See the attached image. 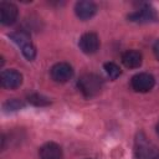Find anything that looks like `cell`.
Listing matches in <instances>:
<instances>
[{"label": "cell", "mask_w": 159, "mask_h": 159, "mask_svg": "<svg viewBox=\"0 0 159 159\" xmlns=\"http://www.w3.org/2000/svg\"><path fill=\"white\" fill-rule=\"evenodd\" d=\"M22 83V76L16 70H5L1 72V84L4 88L15 89Z\"/></svg>", "instance_id": "cell-8"}, {"label": "cell", "mask_w": 159, "mask_h": 159, "mask_svg": "<svg viewBox=\"0 0 159 159\" xmlns=\"http://www.w3.org/2000/svg\"><path fill=\"white\" fill-rule=\"evenodd\" d=\"M10 37H11V40H12L15 43H17V45H19L21 48H22L24 46H26V45L31 43L30 35H29L26 31H22V30L12 32V34L10 35Z\"/></svg>", "instance_id": "cell-12"}, {"label": "cell", "mask_w": 159, "mask_h": 159, "mask_svg": "<svg viewBox=\"0 0 159 159\" xmlns=\"http://www.w3.org/2000/svg\"><path fill=\"white\" fill-rule=\"evenodd\" d=\"M154 77L147 72L137 73L130 80V86L135 92H148L154 87Z\"/></svg>", "instance_id": "cell-3"}, {"label": "cell", "mask_w": 159, "mask_h": 159, "mask_svg": "<svg viewBox=\"0 0 159 159\" xmlns=\"http://www.w3.org/2000/svg\"><path fill=\"white\" fill-rule=\"evenodd\" d=\"M40 159H61L62 157V149L56 143H46L43 144L40 150Z\"/></svg>", "instance_id": "cell-10"}, {"label": "cell", "mask_w": 159, "mask_h": 159, "mask_svg": "<svg viewBox=\"0 0 159 159\" xmlns=\"http://www.w3.org/2000/svg\"><path fill=\"white\" fill-rule=\"evenodd\" d=\"M24 107V103L22 102H20L19 99H9L5 104H4V109L5 111H17V109H20V108H22Z\"/></svg>", "instance_id": "cell-15"}, {"label": "cell", "mask_w": 159, "mask_h": 159, "mask_svg": "<svg viewBox=\"0 0 159 159\" xmlns=\"http://www.w3.org/2000/svg\"><path fill=\"white\" fill-rule=\"evenodd\" d=\"M75 12L81 20H88L97 12V5L93 1L88 0L78 1L75 6Z\"/></svg>", "instance_id": "cell-9"}, {"label": "cell", "mask_w": 159, "mask_h": 159, "mask_svg": "<svg viewBox=\"0 0 159 159\" xmlns=\"http://www.w3.org/2000/svg\"><path fill=\"white\" fill-rule=\"evenodd\" d=\"M134 153L137 159H159V148L140 133L135 139Z\"/></svg>", "instance_id": "cell-2"}, {"label": "cell", "mask_w": 159, "mask_h": 159, "mask_svg": "<svg viewBox=\"0 0 159 159\" xmlns=\"http://www.w3.org/2000/svg\"><path fill=\"white\" fill-rule=\"evenodd\" d=\"M104 71H106V73L109 76V78H112V80L118 78L119 75H120V68H119V66H118L117 63H114V62H106V63H104Z\"/></svg>", "instance_id": "cell-13"}, {"label": "cell", "mask_w": 159, "mask_h": 159, "mask_svg": "<svg viewBox=\"0 0 159 159\" xmlns=\"http://www.w3.org/2000/svg\"><path fill=\"white\" fill-rule=\"evenodd\" d=\"M29 102L32 103L34 106H47L50 104V99H47L46 97L39 94V93H34V94H30L27 97Z\"/></svg>", "instance_id": "cell-14"}, {"label": "cell", "mask_w": 159, "mask_h": 159, "mask_svg": "<svg viewBox=\"0 0 159 159\" xmlns=\"http://www.w3.org/2000/svg\"><path fill=\"white\" fill-rule=\"evenodd\" d=\"M157 133H158V134H159V123H158V124H157Z\"/></svg>", "instance_id": "cell-18"}, {"label": "cell", "mask_w": 159, "mask_h": 159, "mask_svg": "<svg viewBox=\"0 0 159 159\" xmlns=\"http://www.w3.org/2000/svg\"><path fill=\"white\" fill-rule=\"evenodd\" d=\"M78 45H80V48L84 53L92 55V53L97 52L99 48V39H98L97 34H94V32H86L81 36Z\"/></svg>", "instance_id": "cell-5"}, {"label": "cell", "mask_w": 159, "mask_h": 159, "mask_svg": "<svg viewBox=\"0 0 159 159\" xmlns=\"http://www.w3.org/2000/svg\"><path fill=\"white\" fill-rule=\"evenodd\" d=\"M158 17V14L157 11L149 6V5H145L143 7H140L139 10L132 12L128 15V20L129 21H133V22H139V24H145V22H152V21H155Z\"/></svg>", "instance_id": "cell-4"}, {"label": "cell", "mask_w": 159, "mask_h": 159, "mask_svg": "<svg viewBox=\"0 0 159 159\" xmlns=\"http://www.w3.org/2000/svg\"><path fill=\"white\" fill-rule=\"evenodd\" d=\"M143 57L139 51L135 50H128L122 55V62L128 68H137L142 65Z\"/></svg>", "instance_id": "cell-11"}, {"label": "cell", "mask_w": 159, "mask_h": 159, "mask_svg": "<svg viewBox=\"0 0 159 159\" xmlns=\"http://www.w3.org/2000/svg\"><path fill=\"white\" fill-rule=\"evenodd\" d=\"M153 51H154V55H155V57L159 60V40L154 43V46H153Z\"/></svg>", "instance_id": "cell-17"}, {"label": "cell", "mask_w": 159, "mask_h": 159, "mask_svg": "<svg viewBox=\"0 0 159 159\" xmlns=\"http://www.w3.org/2000/svg\"><path fill=\"white\" fill-rule=\"evenodd\" d=\"M21 51H22V55L27 58V60H34L35 58V56H36V48H35V46L32 45V43H29V45H26V46H24L22 48H21Z\"/></svg>", "instance_id": "cell-16"}, {"label": "cell", "mask_w": 159, "mask_h": 159, "mask_svg": "<svg viewBox=\"0 0 159 159\" xmlns=\"http://www.w3.org/2000/svg\"><path fill=\"white\" fill-rule=\"evenodd\" d=\"M17 19V7L12 2L2 1L0 4V20L2 25H12Z\"/></svg>", "instance_id": "cell-7"}, {"label": "cell", "mask_w": 159, "mask_h": 159, "mask_svg": "<svg viewBox=\"0 0 159 159\" xmlns=\"http://www.w3.org/2000/svg\"><path fill=\"white\" fill-rule=\"evenodd\" d=\"M72 76H73V70L66 62H58V63L53 65L51 68V77L53 81H56L58 83L67 82Z\"/></svg>", "instance_id": "cell-6"}, {"label": "cell", "mask_w": 159, "mask_h": 159, "mask_svg": "<svg viewBox=\"0 0 159 159\" xmlns=\"http://www.w3.org/2000/svg\"><path fill=\"white\" fill-rule=\"evenodd\" d=\"M77 86L84 97L91 98L97 96L103 87V80L96 73H84L80 77Z\"/></svg>", "instance_id": "cell-1"}]
</instances>
